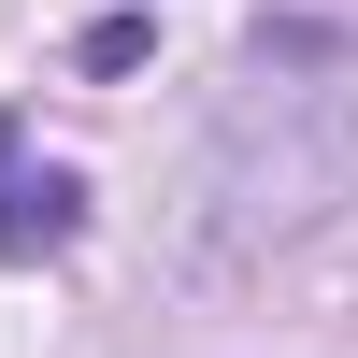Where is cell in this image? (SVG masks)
<instances>
[{
  "mask_svg": "<svg viewBox=\"0 0 358 358\" xmlns=\"http://www.w3.org/2000/svg\"><path fill=\"white\" fill-rule=\"evenodd\" d=\"M72 229H86V187H72L57 158L29 172V129L0 115V258H57Z\"/></svg>",
  "mask_w": 358,
  "mask_h": 358,
  "instance_id": "1",
  "label": "cell"
}]
</instances>
